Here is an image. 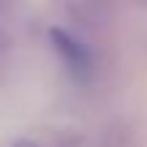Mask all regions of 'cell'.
Masks as SVG:
<instances>
[{"instance_id":"1","label":"cell","mask_w":147,"mask_h":147,"mask_svg":"<svg viewBox=\"0 0 147 147\" xmlns=\"http://www.w3.org/2000/svg\"><path fill=\"white\" fill-rule=\"evenodd\" d=\"M49 44H52L55 55L60 57L63 68L71 74L76 82H87L95 71V63H93V55L90 49L84 47L79 38H74L71 33L60 30V27H52L49 30Z\"/></svg>"},{"instance_id":"2","label":"cell","mask_w":147,"mask_h":147,"mask_svg":"<svg viewBox=\"0 0 147 147\" xmlns=\"http://www.w3.org/2000/svg\"><path fill=\"white\" fill-rule=\"evenodd\" d=\"M11 147H44V144L30 142V139H16V142H11Z\"/></svg>"}]
</instances>
